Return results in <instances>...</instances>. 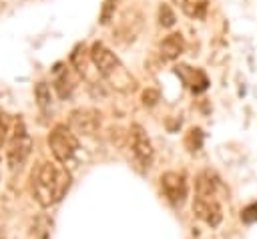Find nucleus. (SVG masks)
<instances>
[{
  "mask_svg": "<svg viewBox=\"0 0 257 239\" xmlns=\"http://www.w3.org/2000/svg\"><path fill=\"white\" fill-rule=\"evenodd\" d=\"M161 189L173 205H183L187 199V179L179 171H167L161 175Z\"/></svg>",
  "mask_w": 257,
  "mask_h": 239,
  "instance_id": "6",
  "label": "nucleus"
},
{
  "mask_svg": "<svg viewBox=\"0 0 257 239\" xmlns=\"http://www.w3.org/2000/svg\"><path fill=\"white\" fill-rule=\"evenodd\" d=\"M241 221L243 223H257V203H251L243 207L241 211Z\"/></svg>",
  "mask_w": 257,
  "mask_h": 239,
  "instance_id": "20",
  "label": "nucleus"
},
{
  "mask_svg": "<svg viewBox=\"0 0 257 239\" xmlns=\"http://www.w3.org/2000/svg\"><path fill=\"white\" fill-rule=\"evenodd\" d=\"M90 60L96 66L98 74L118 92H133L137 88V78L126 70V66L118 60V56L104 46L102 42H92L90 46Z\"/></svg>",
  "mask_w": 257,
  "mask_h": 239,
  "instance_id": "2",
  "label": "nucleus"
},
{
  "mask_svg": "<svg viewBox=\"0 0 257 239\" xmlns=\"http://www.w3.org/2000/svg\"><path fill=\"white\" fill-rule=\"evenodd\" d=\"M54 88H56V92H58L60 98L70 96V92L74 88V82H72L70 72H68V66L64 62H58L54 66Z\"/></svg>",
  "mask_w": 257,
  "mask_h": 239,
  "instance_id": "12",
  "label": "nucleus"
},
{
  "mask_svg": "<svg viewBox=\"0 0 257 239\" xmlns=\"http://www.w3.org/2000/svg\"><path fill=\"white\" fill-rule=\"evenodd\" d=\"M116 4H118V0H104L102 2V10H100V16H98V22L100 24H108L114 18Z\"/></svg>",
  "mask_w": 257,
  "mask_h": 239,
  "instance_id": "16",
  "label": "nucleus"
},
{
  "mask_svg": "<svg viewBox=\"0 0 257 239\" xmlns=\"http://www.w3.org/2000/svg\"><path fill=\"white\" fill-rule=\"evenodd\" d=\"M185 147L189 153H197L203 147V131L199 127H193L185 135Z\"/></svg>",
  "mask_w": 257,
  "mask_h": 239,
  "instance_id": "14",
  "label": "nucleus"
},
{
  "mask_svg": "<svg viewBox=\"0 0 257 239\" xmlns=\"http://www.w3.org/2000/svg\"><path fill=\"white\" fill-rule=\"evenodd\" d=\"M34 92H36V100H38L40 108H46L50 104V88H48V84L46 82H38Z\"/></svg>",
  "mask_w": 257,
  "mask_h": 239,
  "instance_id": "17",
  "label": "nucleus"
},
{
  "mask_svg": "<svg viewBox=\"0 0 257 239\" xmlns=\"http://www.w3.org/2000/svg\"><path fill=\"white\" fill-rule=\"evenodd\" d=\"M48 147L52 151V157L56 159V163H70L74 159V155L78 153V139L74 135V131L66 125H56L50 135H48Z\"/></svg>",
  "mask_w": 257,
  "mask_h": 239,
  "instance_id": "3",
  "label": "nucleus"
},
{
  "mask_svg": "<svg viewBox=\"0 0 257 239\" xmlns=\"http://www.w3.org/2000/svg\"><path fill=\"white\" fill-rule=\"evenodd\" d=\"M68 127L74 133H82V135H94L100 127V112L94 108H76L70 112L68 118Z\"/></svg>",
  "mask_w": 257,
  "mask_h": 239,
  "instance_id": "8",
  "label": "nucleus"
},
{
  "mask_svg": "<svg viewBox=\"0 0 257 239\" xmlns=\"http://www.w3.org/2000/svg\"><path fill=\"white\" fill-rule=\"evenodd\" d=\"M141 100H143L145 106H153V104H157L161 100V92L157 88H145L143 94H141Z\"/></svg>",
  "mask_w": 257,
  "mask_h": 239,
  "instance_id": "19",
  "label": "nucleus"
},
{
  "mask_svg": "<svg viewBox=\"0 0 257 239\" xmlns=\"http://www.w3.org/2000/svg\"><path fill=\"white\" fill-rule=\"evenodd\" d=\"M193 213H195V217H199L209 227H217L221 223V219H223L221 203H219V199H213V197L195 195V199H193Z\"/></svg>",
  "mask_w": 257,
  "mask_h": 239,
  "instance_id": "7",
  "label": "nucleus"
},
{
  "mask_svg": "<svg viewBox=\"0 0 257 239\" xmlns=\"http://www.w3.org/2000/svg\"><path fill=\"white\" fill-rule=\"evenodd\" d=\"M128 145H131V153L137 161V165L141 169H149L153 165V157H155V151H153V145H151V139L147 137L145 129L141 125H131L128 133Z\"/></svg>",
  "mask_w": 257,
  "mask_h": 239,
  "instance_id": "5",
  "label": "nucleus"
},
{
  "mask_svg": "<svg viewBox=\"0 0 257 239\" xmlns=\"http://www.w3.org/2000/svg\"><path fill=\"white\" fill-rule=\"evenodd\" d=\"M70 183L72 177L62 163L42 161L30 173V193L42 207L58 203L68 193Z\"/></svg>",
  "mask_w": 257,
  "mask_h": 239,
  "instance_id": "1",
  "label": "nucleus"
},
{
  "mask_svg": "<svg viewBox=\"0 0 257 239\" xmlns=\"http://www.w3.org/2000/svg\"><path fill=\"white\" fill-rule=\"evenodd\" d=\"M175 72L189 86V90L195 92V94L205 92L209 88V78L201 68H191L187 64H179V66H175Z\"/></svg>",
  "mask_w": 257,
  "mask_h": 239,
  "instance_id": "10",
  "label": "nucleus"
},
{
  "mask_svg": "<svg viewBox=\"0 0 257 239\" xmlns=\"http://www.w3.org/2000/svg\"><path fill=\"white\" fill-rule=\"evenodd\" d=\"M30 149H32V139H30V135L26 133L24 121H22V118H16V121H14V131H12L8 149H6L8 167H10L12 171H14V169H20V167L24 165V161L28 159Z\"/></svg>",
  "mask_w": 257,
  "mask_h": 239,
  "instance_id": "4",
  "label": "nucleus"
},
{
  "mask_svg": "<svg viewBox=\"0 0 257 239\" xmlns=\"http://www.w3.org/2000/svg\"><path fill=\"white\" fill-rule=\"evenodd\" d=\"M175 22H177V18H175V12L171 10V6L161 4L159 6V24L163 28H171V26H175Z\"/></svg>",
  "mask_w": 257,
  "mask_h": 239,
  "instance_id": "15",
  "label": "nucleus"
},
{
  "mask_svg": "<svg viewBox=\"0 0 257 239\" xmlns=\"http://www.w3.org/2000/svg\"><path fill=\"white\" fill-rule=\"evenodd\" d=\"M183 50H185V38H183L181 32H171V34H167V36L161 40V44H159V52H161V56H163L165 60H175V58H179V56L183 54Z\"/></svg>",
  "mask_w": 257,
  "mask_h": 239,
  "instance_id": "11",
  "label": "nucleus"
},
{
  "mask_svg": "<svg viewBox=\"0 0 257 239\" xmlns=\"http://www.w3.org/2000/svg\"><path fill=\"white\" fill-rule=\"evenodd\" d=\"M195 191L201 197H213L219 199L225 193V185L221 181V177L211 171V169H203L197 177H195Z\"/></svg>",
  "mask_w": 257,
  "mask_h": 239,
  "instance_id": "9",
  "label": "nucleus"
},
{
  "mask_svg": "<svg viewBox=\"0 0 257 239\" xmlns=\"http://www.w3.org/2000/svg\"><path fill=\"white\" fill-rule=\"evenodd\" d=\"M10 125H12V121H10L8 112L0 110V147H2V145L6 143V139H8V133H10Z\"/></svg>",
  "mask_w": 257,
  "mask_h": 239,
  "instance_id": "18",
  "label": "nucleus"
},
{
  "mask_svg": "<svg viewBox=\"0 0 257 239\" xmlns=\"http://www.w3.org/2000/svg\"><path fill=\"white\" fill-rule=\"evenodd\" d=\"M181 8L189 18L201 20L209 10V0H181Z\"/></svg>",
  "mask_w": 257,
  "mask_h": 239,
  "instance_id": "13",
  "label": "nucleus"
}]
</instances>
